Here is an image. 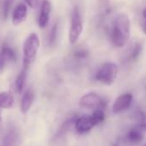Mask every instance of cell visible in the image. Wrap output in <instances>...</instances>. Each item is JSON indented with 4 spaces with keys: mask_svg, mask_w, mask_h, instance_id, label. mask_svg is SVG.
<instances>
[{
    "mask_svg": "<svg viewBox=\"0 0 146 146\" xmlns=\"http://www.w3.org/2000/svg\"><path fill=\"white\" fill-rule=\"evenodd\" d=\"M141 50H142V46H141L140 43H138V42L134 43L128 50V58L130 60L136 59L139 56Z\"/></svg>",
    "mask_w": 146,
    "mask_h": 146,
    "instance_id": "15",
    "label": "cell"
},
{
    "mask_svg": "<svg viewBox=\"0 0 146 146\" xmlns=\"http://www.w3.org/2000/svg\"><path fill=\"white\" fill-rule=\"evenodd\" d=\"M130 20L126 14H119L114 20L111 31V40L117 47L125 46L130 40Z\"/></svg>",
    "mask_w": 146,
    "mask_h": 146,
    "instance_id": "1",
    "label": "cell"
},
{
    "mask_svg": "<svg viewBox=\"0 0 146 146\" xmlns=\"http://www.w3.org/2000/svg\"><path fill=\"white\" fill-rule=\"evenodd\" d=\"M14 104V97L9 92L0 93V108H11Z\"/></svg>",
    "mask_w": 146,
    "mask_h": 146,
    "instance_id": "13",
    "label": "cell"
},
{
    "mask_svg": "<svg viewBox=\"0 0 146 146\" xmlns=\"http://www.w3.org/2000/svg\"><path fill=\"white\" fill-rule=\"evenodd\" d=\"M89 52L88 51L84 50V49H81V50H78L75 52V56L77 58H86L88 56Z\"/></svg>",
    "mask_w": 146,
    "mask_h": 146,
    "instance_id": "19",
    "label": "cell"
},
{
    "mask_svg": "<svg viewBox=\"0 0 146 146\" xmlns=\"http://www.w3.org/2000/svg\"><path fill=\"white\" fill-rule=\"evenodd\" d=\"M27 14H28V9H27L26 5H24V4L17 5L12 12V17H11L12 23L15 26L21 24L22 23H23L26 20Z\"/></svg>",
    "mask_w": 146,
    "mask_h": 146,
    "instance_id": "8",
    "label": "cell"
},
{
    "mask_svg": "<svg viewBox=\"0 0 146 146\" xmlns=\"http://www.w3.org/2000/svg\"><path fill=\"white\" fill-rule=\"evenodd\" d=\"M57 35H58V24H54L49 35V44L51 46H52L55 43L57 39Z\"/></svg>",
    "mask_w": 146,
    "mask_h": 146,
    "instance_id": "17",
    "label": "cell"
},
{
    "mask_svg": "<svg viewBox=\"0 0 146 146\" xmlns=\"http://www.w3.org/2000/svg\"><path fill=\"white\" fill-rule=\"evenodd\" d=\"M34 98H35V94L33 90L28 89L24 92L21 100V111L23 113H28V111L30 109L34 102Z\"/></svg>",
    "mask_w": 146,
    "mask_h": 146,
    "instance_id": "11",
    "label": "cell"
},
{
    "mask_svg": "<svg viewBox=\"0 0 146 146\" xmlns=\"http://www.w3.org/2000/svg\"><path fill=\"white\" fill-rule=\"evenodd\" d=\"M118 75V66L113 62L103 64L96 71L95 79L105 85H112Z\"/></svg>",
    "mask_w": 146,
    "mask_h": 146,
    "instance_id": "3",
    "label": "cell"
},
{
    "mask_svg": "<svg viewBox=\"0 0 146 146\" xmlns=\"http://www.w3.org/2000/svg\"><path fill=\"white\" fill-rule=\"evenodd\" d=\"M27 70L28 69L23 68L16 78L15 86H16V90L17 93H22L24 89V84H25L26 78H27Z\"/></svg>",
    "mask_w": 146,
    "mask_h": 146,
    "instance_id": "14",
    "label": "cell"
},
{
    "mask_svg": "<svg viewBox=\"0 0 146 146\" xmlns=\"http://www.w3.org/2000/svg\"><path fill=\"white\" fill-rule=\"evenodd\" d=\"M143 19H144V22H143V34L146 35V8L143 10Z\"/></svg>",
    "mask_w": 146,
    "mask_h": 146,
    "instance_id": "21",
    "label": "cell"
},
{
    "mask_svg": "<svg viewBox=\"0 0 146 146\" xmlns=\"http://www.w3.org/2000/svg\"><path fill=\"white\" fill-rule=\"evenodd\" d=\"M79 106L85 109H104L106 107L105 100L96 92H90L84 95L79 100Z\"/></svg>",
    "mask_w": 146,
    "mask_h": 146,
    "instance_id": "5",
    "label": "cell"
},
{
    "mask_svg": "<svg viewBox=\"0 0 146 146\" xmlns=\"http://www.w3.org/2000/svg\"><path fill=\"white\" fill-rule=\"evenodd\" d=\"M40 47V39L35 33H31L25 40L23 46V68L28 69L35 58Z\"/></svg>",
    "mask_w": 146,
    "mask_h": 146,
    "instance_id": "2",
    "label": "cell"
},
{
    "mask_svg": "<svg viewBox=\"0 0 146 146\" xmlns=\"http://www.w3.org/2000/svg\"><path fill=\"white\" fill-rule=\"evenodd\" d=\"M83 32V22L82 17L78 7H75L71 13L70 28L69 30V41L70 44L74 45L78 40Z\"/></svg>",
    "mask_w": 146,
    "mask_h": 146,
    "instance_id": "4",
    "label": "cell"
},
{
    "mask_svg": "<svg viewBox=\"0 0 146 146\" xmlns=\"http://www.w3.org/2000/svg\"><path fill=\"white\" fill-rule=\"evenodd\" d=\"M74 126L78 134H85L90 132L96 126V124L91 115H83L76 119Z\"/></svg>",
    "mask_w": 146,
    "mask_h": 146,
    "instance_id": "7",
    "label": "cell"
},
{
    "mask_svg": "<svg viewBox=\"0 0 146 146\" xmlns=\"http://www.w3.org/2000/svg\"><path fill=\"white\" fill-rule=\"evenodd\" d=\"M143 132L144 131H142L138 125L135 126V127H133L132 129H131L129 131V132L127 134L128 140L132 143H140L143 138Z\"/></svg>",
    "mask_w": 146,
    "mask_h": 146,
    "instance_id": "12",
    "label": "cell"
},
{
    "mask_svg": "<svg viewBox=\"0 0 146 146\" xmlns=\"http://www.w3.org/2000/svg\"><path fill=\"white\" fill-rule=\"evenodd\" d=\"M132 100H133V96L131 93H125L119 96L113 103V107H112L113 113L118 114L127 110L131 107Z\"/></svg>",
    "mask_w": 146,
    "mask_h": 146,
    "instance_id": "6",
    "label": "cell"
},
{
    "mask_svg": "<svg viewBox=\"0 0 146 146\" xmlns=\"http://www.w3.org/2000/svg\"><path fill=\"white\" fill-rule=\"evenodd\" d=\"M16 60L15 52L9 46H5L0 52V72H2L6 64Z\"/></svg>",
    "mask_w": 146,
    "mask_h": 146,
    "instance_id": "10",
    "label": "cell"
},
{
    "mask_svg": "<svg viewBox=\"0 0 146 146\" xmlns=\"http://www.w3.org/2000/svg\"><path fill=\"white\" fill-rule=\"evenodd\" d=\"M13 2H14V0H5L4 7H3V16L5 18H7V17L10 13V11L11 9Z\"/></svg>",
    "mask_w": 146,
    "mask_h": 146,
    "instance_id": "18",
    "label": "cell"
},
{
    "mask_svg": "<svg viewBox=\"0 0 146 146\" xmlns=\"http://www.w3.org/2000/svg\"><path fill=\"white\" fill-rule=\"evenodd\" d=\"M144 146H146V144H145V145H144Z\"/></svg>",
    "mask_w": 146,
    "mask_h": 146,
    "instance_id": "23",
    "label": "cell"
},
{
    "mask_svg": "<svg viewBox=\"0 0 146 146\" xmlns=\"http://www.w3.org/2000/svg\"><path fill=\"white\" fill-rule=\"evenodd\" d=\"M51 9H52L51 4L48 0H43L42 5H41V9H40V13L39 19H38V24L40 28L44 29L47 26L48 22H49Z\"/></svg>",
    "mask_w": 146,
    "mask_h": 146,
    "instance_id": "9",
    "label": "cell"
},
{
    "mask_svg": "<svg viewBox=\"0 0 146 146\" xmlns=\"http://www.w3.org/2000/svg\"><path fill=\"white\" fill-rule=\"evenodd\" d=\"M91 117L96 124V125L102 123L105 119V113L103 109H97L95 110L93 112V113L91 114Z\"/></svg>",
    "mask_w": 146,
    "mask_h": 146,
    "instance_id": "16",
    "label": "cell"
},
{
    "mask_svg": "<svg viewBox=\"0 0 146 146\" xmlns=\"http://www.w3.org/2000/svg\"><path fill=\"white\" fill-rule=\"evenodd\" d=\"M24 1L32 9H34L37 5V0H24Z\"/></svg>",
    "mask_w": 146,
    "mask_h": 146,
    "instance_id": "20",
    "label": "cell"
},
{
    "mask_svg": "<svg viewBox=\"0 0 146 146\" xmlns=\"http://www.w3.org/2000/svg\"><path fill=\"white\" fill-rule=\"evenodd\" d=\"M113 146H119V145H117V144H113Z\"/></svg>",
    "mask_w": 146,
    "mask_h": 146,
    "instance_id": "22",
    "label": "cell"
}]
</instances>
